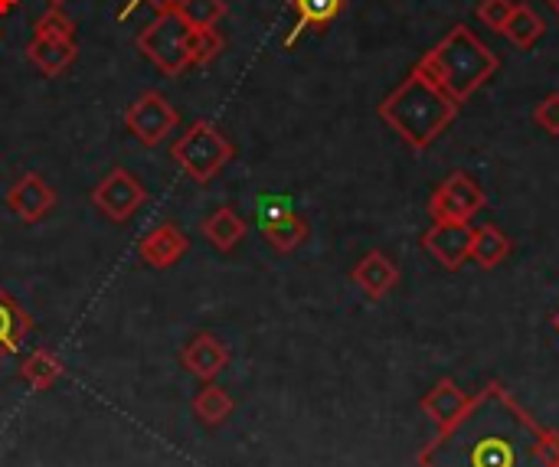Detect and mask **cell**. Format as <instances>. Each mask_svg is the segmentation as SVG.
Here are the masks:
<instances>
[{
  "label": "cell",
  "instance_id": "cell-24",
  "mask_svg": "<svg viewBox=\"0 0 559 467\" xmlns=\"http://www.w3.org/2000/svg\"><path fill=\"white\" fill-rule=\"evenodd\" d=\"M167 10H174L190 29H210L229 13L226 0H174Z\"/></svg>",
  "mask_w": 559,
  "mask_h": 467
},
{
  "label": "cell",
  "instance_id": "cell-13",
  "mask_svg": "<svg viewBox=\"0 0 559 467\" xmlns=\"http://www.w3.org/2000/svg\"><path fill=\"white\" fill-rule=\"evenodd\" d=\"M350 282L370 298V301H380L386 298L396 285H400V268L396 262L386 255V252H367L354 268H350Z\"/></svg>",
  "mask_w": 559,
  "mask_h": 467
},
{
  "label": "cell",
  "instance_id": "cell-21",
  "mask_svg": "<svg viewBox=\"0 0 559 467\" xmlns=\"http://www.w3.org/2000/svg\"><path fill=\"white\" fill-rule=\"evenodd\" d=\"M190 409H193V416H197L206 429H219V426L233 416L236 403H233V396H229L223 386H216V383H203V386L197 390V396H193Z\"/></svg>",
  "mask_w": 559,
  "mask_h": 467
},
{
  "label": "cell",
  "instance_id": "cell-12",
  "mask_svg": "<svg viewBox=\"0 0 559 467\" xmlns=\"http://www.w3.org/2000/svg\"><path fill=\"white\" fill-rule=\"evenodd\" d=\"M180 367L203 383H213L229 367V347L216 334H193L180 350Z\"/></svg>",
  "mask_w": 559,
  "mask_h": 467
},
{
  "label": "cell",
  "instance_id": "cell-10",
  "mask_svg": "<svg viewBox=\"0 0 559 467\" xmlns=\"http://www.w3.org/2000/svg\"><path fill=\"white\" fill-rule=\"evenodd\" d=\"M190 252V239L187 232L177 226V223H157L154 229H147L141 239H138V255L144 265L157 268V272H167L174 268L183 255Z\"/></svg>",
  "mask_w": 559,
  "mask_h": 467
},
{
  "label": "cell",
  "instance_id": "cell-31",
  "mask_svg": "<svg viewBox=\"0 0 559 467\" xmlns=\"http://www.w3.org/2000/svg\"><path fill=\"white\" fill-rule=\"evenodd\" d=\"M13 7H16V0H0V16H3V13H10Z\"/></svg>",
  "mask_w": 559,
  "mask_h": 467
},
{
  "label": "cell",
  "instance_id": "cell-33",
  "mask_svg": "<svg viewBox=\"0 0 559 467\" xmlns=\"http://www.w3.org/2000/svg\"><path fill=\"white\" fill-rule=\"evenodd\" d=\"M46 3H49V7H62L66 0H46Z\"/></svg>",
  "mask_w": 559,
  "mask_h": 467
},
{
  "label": "cell",
  "instance_id": "cell-32",
  "mask_svg": "<svg viewBox=\"0 0 559 467\" xmlns=\"http://www.w3.org/2000/svg\"><path fill=\"white\" fill-rule=\"evenodd\" d=\"M544 3H547V7H550V10L559 16V0H544Z\"/></svg>",
  "mask_w": 559,
  "mask_h": 467
},
{
  "label": "cell",
  "instance_id": "cell-6",
  "mask_svg": "<svg viewBox=\"0 0 559 467\" xmlns=\"http://www.w3.org/2000/svg\"><path fill=\"white\" fill-rule=\"evenodd\" d=\"M485 206L488 193L481 190V183L468 170H455L436 187L429 200V216L436 223H472Z\"/></svg>",
  "mask_w": 559,
  "mask_h": 467
},
{
  "label": "cell",
  "instance_id": "cell-4",
  "mask_svg": "<svg viewBox=\"0 0 559 467\" xmlns=\"http://www.w3.org/2000/svg\"><path fill=\"white\" fill-rule=\"evenodd\" d=\"M174 164L197 183H210L219 177V170L236 157L233 141L210 121H193L174 144H170Z\"/></svg>",
  "mask_w": 559,
  "mask_h": 467
},
{
  "label": "cell",
  "instance_id": "cell-25",
  "mask_svg": "<svg viewBox=\"0 0 559 467\" xmlns=\"http://www.w3.org/2000/svg\"><path fill=\"white\" fill-rule=\"evenodd\" d=\"M223 49H226V39H223V33L216 26H210V29H190L187 62L190 65H210Z\"/></svg>",
  "mask_w": 559,
  "mask_h": 467
},
{
  "label": "cell",
  "instance_id": "cell-11",
  "mask_svg": "<svg viewBox=\"0 0 559 467\" xmlns=\"http://www.w3.org/2000/svg\"><path fill=\"white\" fill-rule=\"evenodd\" d=\"M472 223H432L423 236V249L449 272H459L472 252Z\"/></svg>",
  "mask_w": 559,
  "mask_h": 467
},
{
  "label": "cell",
  "instance_id": "cell-34",
  "mask_svg": "<svg viewBox=\"0 0 559 467\" xmlns=\"http://www.w3.org/2000/svg\"><path fill=\"white\" fill-rule=\"evenodd\" d=\"M554 331H557V337H559V314L554 318Z\"/></svg>",
  "mask_w": 559,
  "mask_h": 467
},
{
  "label": "cell",
  "instance_id": "cell-1",
  "mask_svg": "<svg viewBox=\"0 0 559 467\" xmlns=\"http://www.w3.org/2000/svg\"><path fill=\"white\" fill-rule=\"evenodd\" d=\"M419 467H559V432L544 429L501 383H488L423 448Z\"/></svg>",
  "mask_w": 559,
  "mask_h": 467
},
{
  "label": "cell",
  "instance_id": "cell-9",
  "mask_svg": "<svg viewBox=\"0 0 559 467\" xmlns=\"http://www.w3.org/2000/svg\"><path fill=\"white\" fill-rule=\"evenodd\" d=\"M3 203H7V209H10L20 223L36 226V223H43V219L56 209L59 196H56L52 183H49L43 173H33V170H29V173L16 177V180L10 183Z\"/></svg>",
  "mask_w": 559,
  "mask_h": 467
},
{
  "label": "cell",
  "instance_id": "cell-2",
  "mask_svg": "<svg viewBox=\"0 0 559 467\" xmlns=\"http://www.w3.org/2000/svg\"><path fill=\"white\" fill-rule=\"evenodd\" d=\"M462 105L419 65L406 72V79L377 105V115L413 147H432L442 131L459 118Z\"/></svg>",
  "mask_w": 559,
  "mask_h": 467
},
{
  "label": "cell",
  "instance_id": "cell-23",
  "mask_svg": "<svg viewBox=\"0 0 559 467\" xmlns=\"http://www.w3.org/2000/svg\"><path fill=\"white\" fill-rule=\"evenodd\" d=\"M544 33H547L544 16H540L534 7H527V3H514L511 20H508V26H504L508 43L518 46V49H534V46L544 39Z\"/></svg>",
  "mask_w": 559,
  "mask_h": 467
},
{
  "label": "cell",
  "instance_id": "cell-18",
  "mask_svg": "<svg viewBox=\"0 0 559 467\" xmlns=\"http://www.w3.org/2000/svg\"><path fill=\"white\" fill-rule=\"evenodd\" d=\"M29 331H33L29 314L20 308V301L7 288H0V360L13 357L23 347Z\"/></svg>",
  "mask_w": 559,
  "mask_h": 467
},
{
  "label": "cell",
  "instance_id": "cell-19",
  "mask_svg": "<svg viewBox=\"0 0 559 467\" xmlns=\"http://www.w3.org/2000/svg\"><path fill=\"white\" fill-rule=\"evenodd\" d=\"M511 236L501 229V226H475L472 229V252H468V259L478 265V268H498L508 255H511Z\"/></svg>",
  "mask_w": 559,
  "mask_h": 467
},
{
  "label": "cell",
  "instance_id": "cell-3",
  "mask_svg": "<svg viewBox=\"0 0 559 467\" xmlns=\"http://www.w3.org/2000/svg\"><path fill=\"white\" fill-rule=\"evenodd\" d=\"M416 65L426 69L459 105H465L488 79H495L501 59L485 39L472 33V26L459 23L429 52H423Z\"/></svg>",
  "mask_w": 559,
  "mask_h": 467
},
{
  "label": "cell",
  "instance_id": "cell-29",
  "mask_svg": "<svg viewBox=\"0 0 559 467\" xmlns=\"http://www.w3.org/2000/svg\"><path fill=\"white\" fill-rule=\"evenodd\" d=\"M285 213H292L288 209V203H282V200H259V223L265 226V223H272V219H278V216H285Z\"/></svg>",
  "mask_w": 559,
  "mask_h": 467
},
{
  "label": "cell",
  "instance_id": "cell-16",
  "mask_svg": "<svg viewBox=\"0 0 559 467\" xmlns=\"http://www.w3.org/2000/svg\"><path fill=\"white\" fill-rule=\"evenodd\" d=\"M200 232H203V239L216 249V252H233L242 239H246V232H249V226H246V219L233 209V206H219V209H213L203 223H200Z\"/></svg>",
  "mask_w": 559,
  "mask_h": 467
},
{
  "label": "cell",
  "instance_id": "cell-26",
  "mask_svg": "<svg viewBox=\"0 0 559 467\" xmlns=\"http://www.w3.org/2000/svg\"><path fill=\"white\" fill-rule=\"evenodd\" d=\"M33 36L43 39H75V23L62 7H46L43 16H36L33 23Z\"/></svg>",
  "mask_w": 559,
  "mask_h": 467
},
{
  "label": "cell",
  "instance_id": "cell-20",
  "mask_svg": "<svg viewBox=\"0 0 559 467\" xmlns=\"http://www.w3.org/2000/svg\"><path fill=\"white\" fill-rule=\"evenodd\" d=\"M62 373H66L62 360H59L52 350H46V347H36V350L20 363V380H23L33 393L52 390V386L62 380Z\"/></svg>",
  "mask_w": 559,
  "mask_h": 467
},
{
  "label": "cell",
  "instance_id": "cell-17",
  "mask_svg": "<svg viewBox=\"0 0 559 467\" xmlns=\"http://www.w3.org/2000/svg\"><path fill=\"white\" fill-rule=\"evenodd\" d=\"M344 7H347V0H292L295 29L285 36V46L292 49L305 29H328L344 13Z\"/></svg>",
  "mask_w": 559,
  "mask_h": 467
},
{
  "label": "cell",
  "instance_id": "cell-28",
  "mask_svg": "<svg viewBox=\"0 0 559 467\" xmlns=\"http://www.w3.org/2000/svg\"><path fill=\"white\" fill-rule=\"evenodd\" d=\"M534 121H537L547 134L559 137V92L544 95V101L534 108Z\"/></svg>",
  "mask_w": 559,
  "mask_h": 467
},
{
  "label": "cell",
  "instance_id": "cell-14",
  "mask_svg": "<svg viewBox=\"0 0 559 467\" xmlns=\"http://www.w3.org/2000/svg\"><path fill=\"white\" fill-rule=\"evenodd\" d=\"M472 396L455 383V380H439L423 399H419V409L426 412L429 422H436L439 429H449L455 419H462V412L468 409Z\"/></svg>",
  "mask_w": 559,
  "mask_h": 467
},
{
  "label": "cell",
  "instance_id": "cell-27",
  "mask_svg": "<svg viewBox=\"0 0 559 467\" xmlns=\"http://www.w3.org/2000/svg\"><path fill=\"white\" fill-rule=\"evenodd\" d=\"M511 10H514V0H481V3L475 7V16H478L488 29L504 33V26H508V20H511Z\"/></svg>",
  "mask_w": 559,
  "mask_h": 467
},
{
  "label": "cell",
  "instance_id": "cell-30",
  "mask_svg": "<svg viewBox=\"0 0 559 467\" xmlns=\"http://www.w3.org/2000/svg\"><path fill=\"white\" fill-rule=\"evenodd\" d=\"M141 3H154V10H167V7H170L174 0H128V3H124V7L118 10V20H128V16H131V13H134V10H138Z\"/></svg>",
  "mask_w": 559,
  "mask_h": 467
},
{
  "label": "cell",
  "instance_id": "cell-5",
  "mask_svg": "<svg viewBox=\"0 0 559 467\" xmlns=\"http://www.w3.org/2000/svg\"><path fill=\"white\" fill-rule=\"evenodd\" d=\"M187 39H190V26L174 10H157L154 20L138 33V49L164 75H183V69H190Z\"/></svg>",
  "mask_w": 559,
  "mask_h": 467
},
{
  "label": "cell",
  "instance_id": "cell-8",
  "mask_svg": "<svg viewBox=\"0 0 559 467\" xmlns=\"http://www.w3.org/2000/svg\"><path fill=\"white\" fill-rule=\"evenodd\" d=\"M180 115L177 108L170 105V98L157 88H147L141 92L128 111H124V128L131 131V137H138L144 147H157L174 128H177Z\"/></svg>",
  "mask_w": 559,
  "mask_h": 467
},
{
  "label": "cell",
  "instance_id": "cell-15",
  "mask_svg": "<svg viewBox=\"0 0 559 467\" xmlns=\"http://www.w3.org/2000/svg\"><path fill=\"white\" fill-rule=\"evenodd\" d=\"M79 56V46L75 39H43V36H33L26 43V59L46 75V79H59Z\"/></svg>",
  "mask_w": 559,
  "mask_h": 467
},
{
  "label": "cell",
  "instance_id": "cell-7",
  "mask_svg": "<svg viewBox=\"0 0 559 467\" xmlns=\"http://www.w3.org/2000/svg\"><path fill=\"white\" fill-rule=\"evenodd\" d=\"M144 203H147V187L128 167H111L92 187V206L115 226L128 223Z\"/></svg>",
  "mask_w": 559,
  "mask_h": 467
},
{
  "label": "cell",
  "instance_id": "cell-22",
  "mask_svg": "<svg viewBox=\"0 0 559 467\" xmlns=\"http://www.w3.org/2000/svg\"><path fill=\"white\" fill-rule=\"evenodd\" d=\"M308 232H311V226H308V219L298 216V213H285V216H278V219H272V223L262 226L265 242H269L278 255H288V252H295L298 246H305Z\"/></svg>",
  "mask_w": 559,
  "mask_h": 467
}]
</instances>
